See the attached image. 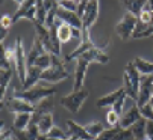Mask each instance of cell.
I'll list each match as a JSON object with an SVG mask.
<instances>
[{"mask_svg":"<svg viewBox=\"0 0 153 140\" xmlns=\"http://www.w3.org/2000/svg\"><path fill=\"white\" fill-rule=\"evenodd\" d=\"M12 77V69H8V71H2L0 69V90H2V103H3V95L6 93V89L9 86Z\"/></svg>","mask_w":153,"mask_h":140,"instance_id":"26","label":"cell"},{"mask_svg":"<svg viewBox=\"0 0 153 140\" xmlns=\"http://www.w3.org/2000/svg\"><path fill=\"white\" fill-rule=\"evenodd\" d=\"M26 133H27V136H29V139H30V140H36V139L41 136L39 128H38V125H35V124H30V125L27 127Z\"/></svg>","mask_w":153,"mask_h":140,"instance_id":"34","label":"cell"},{"mask_svg":"<svg viewBox=\"0 0 153 140\" xmlns=\"http://www.w3.org/2000/svg\"><path fill=\"white\" fill-rule=\"evenodd\" d=\"M146 125H147V119L143 118V119H140L132 128H130V131H132L135 140H144V139H146Z\"/></svg>","mask_w":153,"mask_h":140,"instance_id":"24","label":"cell"},{"mask_svg":"<svg viewBox=\"0 0 153 140\" xmlns=\"http://www.w3.org/2000/svg\"><path fill=\"white\" fill-rule=\"evenodd\" d=\"M27 56L25 53V47H23V41L21 38H17L15 41V71L17 75L21 81V86L26 81V75H27Z\"/></svg>","mask_w":153,"mask_h":140,"instance_id":"5","label":"cell"},{"mask_svg":"<svg viewBox=\"0 0 153 140\" xmlns=\"http://www.w3.org/2000/svg\"><path fill=\"white\" fill-rule=\"evenodd\" d=\"M146 139L153 140V121H147V125H146Z\"/></svg>","mask_w":153,"mask_h":140,"instance_id":"36","label":"cell"},{"mask_svg":"<svg viewBox=\"0 0 153 140\" xmlns=\"http://www.w3.org/2000/svg\"><path fill=\"white\" fill-rule=\"evenodd\" d=\"M46 53H47V50H46L44 44H42V42L35 36L33 44H32V48H30L29 53H27V66H33L35 60H36L38 57H41L42 54H46Z\"/></svg>","mask_w":153,"mask_h":140,"instance_id":"15","label":"cell"},{"mask_svg":"<svg viewBox=\"0 0 153 140\" xmlns=\"http://www.w3.org/2000/svg\"><path fill=\"white\" fill-rule=\"evenodd\" d=\"M140 111H141V116L147 121H153V108L150 104H146L143 107H140Z\"/></svg>","mask_w":153,"mask_h":140,"instance_id":"33","label":"cell"},{"mask_svg":"<svg viewBox=\"0 0 153 140\" xmlns=\"http://www.w3.org/2000/svg\"><path fill=\"white\" fill-rule=\"evenodd\" d=\"M56 18L61 20L62 23H65V24H68L71 27H76V29L82 30V20L79 18V15L76 12H70V11L62 9V8H58Z\"/></svg>","mask_w":153,"mask_h":140,"instance_id":"12","label":"cell"},{"mask_svg":"<svg viewBox=\"0 0 153 140\" xmlns=\"http://www.w3.org/2000/svg\"><path fill=\"white\" fill-rule=\"evenodd\" d=\"M58 6L62 8V9H65V11H70V12H76L77 14L79 2H73V0H59Z\"/></svg>","mask_w":153,"mask_h":140,"instance_id":"30","label":"cell"},{"mask_svg":"<svg viewBox=\"0 0 153 140\" xmlns=\"http://www.w3.org/2000/svg\"><path fill=\"white\" fill-rule=\"evenodd\" d=\"M67 78H68V73L64 68V60L61 59V56L52 54V66L49 69H46V71H42L41 80L49 84H55V83H59Z\"/></svg>","mask_w":153,"mask_h":140,"instance_id":"2","label":"cell"},{"mask_svg":"<svg viewBox=\"0 0 153 140\" xmlns=\"http://www.w3.org/2000/svg\"><path fill=\"white\" fill-rule=\"evenodd\" d=\"M2 140H12V131L3 130L2 131Z\"/></svg>","mask_w":153,"mask_h":140,"instance_id":"39","label":"cell"},{"mask_svg":"<svg viewBox=\"0 0 153 140\" xmlns=\"http://www.w3.org/2000/svg\"><path fill=\"white\" fill-rule=\"evenodd\" d=\"M32 122V114L30 113H21V114H17L15 119H14V128L15 131H26L27 127L30 125Z\"/></svg>","mask_w":153,"mask_h":140,"instance_id":"21","label":"cell"},{"mask_svg":"<svg viewBox=\"0 0 153 140\" xmlns=\"http://www.w3.org/2000/svg\"><path fill=\"white\" fill-rule=\"evenodd\" d=\"M55 24L58 26V39H59L61 44L68 42V41L73 38V35H71V26L65 24V23H62V21L58 20V18H56V21H55Z\"/></svg>","mask_w":153,"mask_h":140,"instance_id":"19","label":"cell"},{"mask_svg":"<svg viewBox=\"0 0 153 140\" xmlns=\"http://www.w3.org/2000/svg\"><path fill=\"white\" fill-rule=\"evenodd\" d=\"M67 127H68V133H70L71 136L77 137L79 140H96L91 134H88V131L85 130V127L76 124V122L71 121V119L67 121Z\"/></svg>","mask_w":153,"mask_h":140,"instance_id":"18","label":"cell"},{"mask_svg":"<svg viewBox=\"0 0 153 140\" xmlns=\"http://www.w3.org/2000/svg\"><path fill=\"white\" fill-rule=\"evenodd\" d=\"M21 18H27L35 24L36 21V0H21L18 2V8L12 15V23H17Z\"/></svg>","mask_w":153,"mask_h":140,"instance_id":"7","label":"cell"},{"mask_svg":"<svg viewBox=\"0 0 153 140\" xmlns=\"http://www.w3.org/2000/svg\"><path fill=\"white\" fill-rule=\"evenodd\" d=\"M33 66H36V68L42 69V71H46V69H49V68L52 66V54H49V53L42 54L41 57H38V59L35 60Z\"/></svg>","mask_w":153,"mask_h":140,"instance_id":"27","label":"cell"},{"mask_svg":"<svg viewBox=\"0 0 153 140\" xmlns=\"http://www.w3.org/2000/svg\"><path fill=\"white\" fill-rule=\"evenodd\" d=\"M153 75H146L144 78H141V86H140V93H138V100H137V106L143 107L146 104L150 103L152 97H153Z\"/></svg>","mask_w":153,"mask_h":140,"instance_id":"9","label":"cell"},{"mask_svg":"<svg viewBox=\"0 0 153 140\" xmlns=\"http://www.w3.org/2000/svg\"><path fill=\"white\" fill-rule=\"evenodd\" d=\"M150 106H152V108H153V97H152V100H150V103H149Z\"/></svg>","mask_w":153,"mask_h":140,"instance_id":"43","label":"cell"},{"mask_svg":"<svg viewBox=\"0 0 153 140\" xmlns=\"http://www.w3.org/2000/svg\"><path fill=\"white\" fill-rule=\"evenodd\" d=\"M80 57H82V59H85L88 63H91V62H97V63L105 65V63H108V62H109L108 54H106L102 48H93V50H88L86 53H83Z\"/></svg>","mask_w":153,"mask_h":140,"instance_id":"16","label":"cell"},{"mask_svg":"<svg viewBox=\"0 0 153 140\" xmlns=\"http://www.w3.org/2000/svg\"><path fill=\"white\" fill-rule=\"evenodd\" d=\"M121 5L126 8L127 12H130L135 17H140V14L146 6V2L144 0H124V2H121Z\"/></svg>","mask_w":153,"mask_h":140,"instance_id":"20","label":"cell"},{"mask_svg":"<svg viewBox=\"0 0 153 140\" xmlns=\"http://www.w3.org/2000/svg\"><path fill=\"white\" fill-rule=\"evenodd\" d=\"M49 11L44 6V0H36V24L46 26V20H47Z\"/></svg>","mask_w":153,"mask_h":140,"instance_id":"25","label":"cell"},{"mask_svg":"<svg viewBox=\"0 0 153 140\" xmlns=\"http://www.w3.org/2000/svg\"><path fill=\"white\" fill-rule=\"evenodd\" d=\"M120 118H121V116H120L118 113H115L112 108L106 113V121H108V125L111 127V128L118 127V124H120Z\"/></svg>","mask_w":153,"mask_h":140,"instance_id":"31","label":"cell"},{"mask_svg":"<svg viewBox=\"0 0 153 140\" xmlns=\"http://www.w3.org/2000/svg\"><path fill=\"white\" fill-rule=\"evenodd\" d=\"M47 139H49L47 136H44V134H41V136H39V137H38L36 140H47Z\"/></svg>","mask_w":153,"mask_h":140,"instance_id":"41","label":"cell"},{"mask_svg":"<svg viewBox=\"0 0 153 140\" xmlns=\"http://www.w3.org/2000/svg\"><path fill=\"white\" fill-rule=\"evenodd\" d=\"M86 3H88V0H80V2H79V6H77V15H79V18L83 17V12L86 9Z\"/></svg>","mask_w":153,"mask_h":140,"instance_id":"37","label":"cell"},{"mask_svg":"<svg viewBox=\"0 0 153 140\" xmlns=\"http://www.w3.org/2000/svg\"><path fill=\"white\" fill-rule=\"evenodd\" d=\"M56 93V89L55 87H42V86H35V87H32V89H29V90H17V92H14V95L12 97H15V98H20V100H25V101H27L29 104H32V106H38L42 100H46V98H49V97H53Z\"/></svg>","mask_w":153,"mask_h":140,"instance_id":"1","label":"cell"},{"mask_svg":"<svg viewBox=\"0 0 153 140\" xmlns=\"http://www.w3.org/2000/svg\"><path fill=\"white\" fill-rule=\"evenodd\" d=\"M12 133H14V136H15L17 140H30L26 131H15V130H12Z\"/></svg>","mask_w":153,"mask_h":140,"instance_id":"38","label":"cell"},{"mask_svg":"<svg viewBox=\"0 0 153 140\" xmlns=\"http://www.w3.org/2000/svg\"><path fill=\"white\" fill-rule=\"evenodd\" d=\"M137 26H138V17L132 15L130 12H126L123 18L115 24V33L120 36L121 41H127L134 38Z\"/></svg>","mask_w":153,"mask_h":140,"instance_id":"4","label":"cell"},{"mask_svg":"<svg viewBox=\"0 0 153 140\" xmlns=\"http://www.w3.org/2000/svg\"><path fill=\"white\" fill-rule=\"evenodd\" d=\"M124 93H126L124 87H120V89H117V90H114V92H111V93H108V95L99 98L97 103H96V106H97L99 108H102V107H112V106L124 95Z\"/></svg>","mask_w":153,"mask_h":140,"instance_id":"14","label":"cell"},{"mask_svg":"<svg viewBox=\"0 0 153 140\" xmlns=\"http://www.w3.org/2000/svg\"><path fill=\"white\" fill-rule=\"evenodd\" d=\"M41 75H42V69H39L36 66H29L27 68L26 81L23 84V90H29V89L35 87L38 84V81L41 80Z\"/></svg>","mask_w":153,"mask_h":140,"instance_id":"17","label":"cell"},{"mask_svg":"<svg viewBox=\"0 0 153 140\" xmlns=\"http://www.w3.org/2000/svg\"><path fill=\"white\" fill-rule=\"evenodd\" d=\"M12 24V17L9 15H3L2 20H0V27H3V29H9Z\"/></svg>","mask_w":153,"mask_h":140,"instance_id":"35","label":"cell"},{"mask_svg":"<svg viewBox=\"0 0 153 140\" xmlns=\"http://www.w3.org/2000/svg\"><path fill=\"white\" fill-rule=\"evenodd\" d=\"M88 95H90L88 90H83V89L77 90V92H71L70 95L61 98V106L65 110H68L71 114H76L80 110V107L83 106L85 100L88 98Z\"/></svg>","mask_w":153,"mask_h":140,"instance_id":"6","label":"cell"},{"mask_svg":"<svg viewBox=\"0 0 153 140\" xmlns=\"http://www.w3.org/2000/svg\"><path fill=\"white\" fill-rule=\"evenodd\" d=\"M124 75L130 80V83H132V87H134V92H135V95L138 97V93H140V86H141V74H140V71L137 69V66L134 65V62H129V63L126 65Z\"/></svg>","mask_w":153,"mask_h":140,"instance_id":"13","label":"cell"},{"mask_svg":"<svg viewBox=\"0 0 153 140\" xmlns=\"http://www.w3.org/2000/svg\"><path fill=\"white\" fill-rule=\"evenodd\" d=\"M144 140H149V139H144Z\"/></svg>","mask_w":153,"mask_h":140,"instance_id":"46","label":"cell"},{"mask_svg":"<svg viewBox=\"0 0 153 140\" xmlns=\"http://www.w3.org/2000/svg\"><path fill=\"white\" fill-rule=\"evenodd\" d=\"M47 137L49 139H56V140H68L71 137V134L70 133H64L59 127H53L52 131L47 134Z\"/></svg>","mask_w":153,"mask_h":140,"instance_id":"29","label":"cell"},{"mask_svg":"<svg viewBox=\"0 0 153 140\" xmlns=\"http://www.w3.org/2000/svg\"><path fill=\"white\" fill-rule=\"evenodd\" d=\"M152 89H153V87H152Z\"/></svg>","mask_w":153,"mask_h":140,"instance_id":"47","label":"cell"},{"mask_svg":"<svg viewBox=\"0 0 153 140\" xmlns=\"http://www.w3.org/2000/svg\"><path fill=\"white\" fill-rule=\"evenodd\" d=\"M150 38H152V39H153V35H152V36H150Z\"/></svg>","mask_w":153,"mask_h":140,"instance_id":"45","label":"cell"},{"mask_svg":"<svg viewBox=\"0 0 153 140\" xmlns=\"http://www.w3.org/2000/svg\"><path fill=\"white\" fill-rule=\"evenodd\" d=\"M0 30H2V32H0V41H2L3 42V39L8 36V29H3V27H0Z\"/></svg>","mask_w":153,"mask_h":140,"instance_id":"40","label":"cell"},{"mask_svg":"<svg viewBox=\"0 0 153 140\" xmlns=\"http://www.w3.org/2000/svg\"><path fill=\"white\" fill-rule=\"evenodd\" d=\"M85 130L88 131V134H91L94 139H97L103 131H105V128H103V124L102 122H99V121H96V122H91V124H88L85 127Z\"/></svg>","mask_w":153,"mask_h":140,"instance_id":"28","label":"cell"},{"mask_svg":"<svg viewBox=\"0 0 153 140\" xmlns=\"http://www.w3.org/2000/svg\"><path fill=\"white\" fill-rule=\"evenodd\" d=\"M47 140H56V139H47Z\"/></svg>","mask_w":153,"mask_h":140,"instance_id":"44","label":"cell"},{"mask_svg":"<svg viewBox=\"0 0 153 140\" xmlns=\"http://www.w3.org/2000/svg\"><path fill=\"white\" fill-rule=\"evenodd\" d=\"M68 140H79V139H77V137H74V136H71V137H70Z\"/></svg>","mask_w":153,"mask_h":140,"instance_id":"42","label":"cell"},{"mask_svg":"<svg viewBox=\"0 0 153 140\" xmlns=\"http://www.w3.org/2000/svg\"><path fill=\"white\" fill-rule=\"evenodd\" d=\"M99 9H100V6H99L97 0H90V2L86 3V9L83 12V17L80 18L82 20V41L91 39L90 30L96 24V21L99 18Z\"/></svg>","mask_w":153,"mask_h":140,"instance_id":"3","label":"cell"},{"mask_svg":"<svg viewBox=\"0 0 153 140\" xmlns=\"http://www.w3.org/2000/svg\"><path fill=\"white\" fill-rule=\"evenodd\" d=\"M126 100H127V95L124 93V95H123V97H121V98H120V100L111 107V108H112L115 113H118L120 116H123V113H124V104H126Z\"/></svg>","mask_w":153,"mask_h":140,"instance_id":"32","label":"cell"},{"mask_svg":"<svg viewBox=\"0 0 153 140\" xmlns=\"http://www.w3.org/2000/svg\"><path fill=\"white\" fill-rule=\"evenodd\" d=\"M140 119H143L141 111H140V107H138L137 104H134L127 111L123 113V116L120 118V124H118V127L123 128V130H130V128H132V127L140 121Z\"/></svg>","mask_w":153,"mask_h":140,"instance_id":"10","label":"cell"},{"mask_svg":"<svg viewBox=\"0 0 153 140\" xmlns=\"http://www.w3.org/2000/svg\"><path fill=\"white\" fill-rule=\"evenodd\" d=\"M134 65L137 66V69L140 71V74H144V75H153V63L152 62H147L146 59L143 57H137L135 60H132Z\"/></svg>","mask_w":153,"mask_h":140,"instance_id":"23","label":"cell"},{"mask_svg":"<svg viewBox=\"0 0 153 140\" xmlns=\"http://www.w3.org/2000/svg\"><path fill=\"white\" fill-rule=\"evenodd\" d=\"M53 127H55V125H53V114H52V113L44 114V116H42V118L38 121L39 133H41V134H44V136H47V134L52 131Z\"/></svg>","mask_w":153,"mask_h":140,"instance_id":"22","label":"cell"},{"mask_svg":"<svg viewBox=\"0 0 153 140\" xmlns=\"http://www.w3.org/2000/svg\"><path fill=\"white\" fill-rule=\"evenodd\" d=\"M88 62L85 59L79 57L77 63H76V71H74V83H73V92L82 90L83 89V83H85V77H86V71H88Z\"/></svg>","mask_w":153,"mask_h":140,"instance_id":"11","label":"cell"},{"mask_svg":"<svg viewBox=\"0 0 153 140\" xmlns=\"http://www.w3.org/2000/svg\"><path fill=\"white\" fill-rule=\"evenodd\" d=\"M5 106L6 108L11 111V113H15V114H21V113H30L33 114L36 107L29 104L27 101L25 100H20V98H15V97H11L5 101Z\"/></svg>","mask_w":153,"mask_h":140,"instance_id":"8","label":"cell"}]
</instances>
